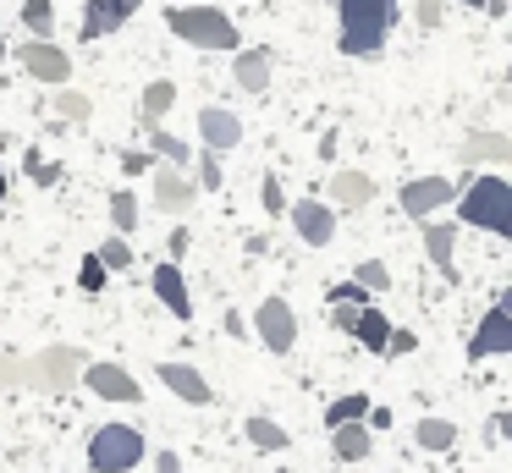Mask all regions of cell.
Wrapping results in <instances>:
<instances>
[{
	"label": "cell",
	"mask_w": 512,
	"mask_h": 473,
	"mask_svg": "<svg viewBox=\"0 0 512 473\" xmlns=\"http://www.w3.org/2000/svg\"><path fill=\"white\" fill-rule=\"evenodd\" d=\"M342 50L347 55H375L397 28V0H342Z\"/></svg>",
	"instance_id": "1"
},
{
	"label": "cell",
	"mask_w": 512,
	"mask_h": 473,
	"mask_svg": "<svg viewBox=\"0 0 512 473\" xmlns=\"http://www.w3.org/2000/svg\"><path fill=\"white\" fill-rule=\"evenodd\" d=\"M463 220L468 226H485L496 231V237H512V182L507 176H479V182H468L463 193Z\"/></svg>",
	"instance_id": "2"
},
{
	"label": "cell",
	"mask_w": 512,
	"mask_h": 473,
	"mask_svg": "<svg viewBox=\"0 0 512 473\" xmlns=\"http://www.w3.org/2000/svg\"><path fill=\"white\" fill-rule=\"evenodd\" d=\"M166 22L177 39L199 44V50H237V22L215 6H171Z\"/></svg>",
	"instance_id": "3"
},
{
	"label": "cell",
	"mask_w": 512,
	"mask_h": 473,
	"mask_svg": "<svg viewBox=\"0 0 512 473\" xmlns=\"http://www.w3.org/2000/svg\"><path fill=\"white\" fill-rule=\"evenodd\" d=\"M144 457H149V446L133 424H105L89 435V468L94 473H133Z\"/></svg>",
	"instance_id": "4"
},
{
	"label": "cell",
	"mask_w": 512,
	"mask_h": 473,
	"mask_svg": "<svg viewBox=\"0 0 512 473\" xmlns=\"http://www.w3.org/2000/svg\"><path fill=\"white\" fill-rule=\"evenodd\" d=\"M83 352L78 347H45V352H34L28 358V391H45V396H67L72 391V380L83 374Z\"/></svg>",
	"instance_id": "5"
},
{
	"label": "cell",
	"mask_w": 512,
	"mask_h": 473,
	"mask_svg": "<svg viewBox=\"0 0 512 473\" xmlns=\"http://www.w3.org/2000/svg\"><path fill=\"white\" fill-rule=\"evenodd\" d=\"M254 325H259V341H265L270 352H292V341H298V314H292L287 297H265Z\"/></svg>",
	"instance_id": "6"
},
{
	"label": "cell",
	"mask_w": 512,
	"mask_h": 473,
	"mask_svg": "<svg viewBox=\"0 0 512 473\" xmlns=\"http://www.w3.org/2000/svg\"><path fill=\"white\" fill-rule=\"evenodd\" d=\"M17 61L28 66V77H39V83H56V88L72 77V55L56 50V44H45V39H28L23 50H17Z\"/></svg>",
	"instance_id": "7"
},
{
	"label": "cell",
	"mask_w": 512,
	"mask_h": 473,
	"mask_svg": "<svg viewBox=\"0 0 512 473\" xmlns=\"http://www.w3.org/2000/svg\"><path fill=\"white\" fill-rule=\"evenodd\" d=\"M83 380H89V391L105 396V402H138V396H144V385H138L122 363H83Z\"/></svg>",
	"instance_id": "8"
},
{
	"label": "cell",
	"mask_w": 512,
	"mask_h": 473,
	"mask_svg": "<svg viewBox=\"0 0 512 473\" xmlns=\"http://www.w3.org/2000/svg\"><path fill=\"white\" fill-rule=\"evenodd\" d=\"M496 352H512V308H501V303L468 336V358H496Z\"/></svg>",
	"instance_id": "9"
},
{
	"label": "cell",
	"mask_w": 512,
	"mask_h": 473,
	"mask_svg": "<svg viewBox=\"0 0 512 473\" xmlns=\"http://www.w3.org/2000/svg\"><path fill=\"white\" fill-rule=\"evenodd\" d=\"M292 226H298V237L309 242V248H325V242L336 237V209L320 204V198H298V204H292Z\"/></svg>",
	"instance_id": "10"
},
{
	"label": "cell",
	"mask_w": 512,
	"mask_h": 473,
	"mask_svg": "<svg viewBox=\"0 0 512 473\" xmlns=\"http://www.w3.org/2000/svg\"><path fill=\"white\" fill-rule=\"evenodd\" d=\"M452 198H457V187L446 182V176H419V182H408V187H402V215L424 220L430 209L452 204Z\"/></svg>",
	"instance_id": "11"
},
{
	"label": "cell",
	"mask_w": 512,
	"mask_h": 473,
	"mask_svg": "<svg viewBox=\"0 0 512 473\" xmlns=\"http://www.w3.org/2000/svg\"><path fill=\"white\" fill-rule=\"evenodd\" d=\"M138 6H144V0H89V6H83V39H105V33H116Z\"/></svg>",
	"instance_id": "12"
},
{
	"label": "cell",
	"mask_w": 512,
	"mask_h": 473,
	"mask_svg": "<svg viewBox=\"0 0 512 473\" xmlns=\"http://www.w3.org/2000/svg\"><path fill=\"white\" fill-rule=\"evenodd\" d=\"M160 385H166V391H177L188 407H210V396H215L210 380H204L193 363H160Z\"/></svg>",
	"instance_id": "13"
},
{
	"label": "cell",
	"mask_w": 512,
	"mask_h": 473,
	"mask_svg": "<svg viewBox=\"0 0 512 473\" xmlns=\"http://www.w3.org/2000/svg\"><path fill=\"white\" fill-rule=\"evenodd\" d=\"M199 132H204V149H210V154L237 149V143H243V121H237L232 110H215V105L199 110Z\"/></svg>",
	"instance_id": "14"
},
{
	"label": "cell",
	"mask_w": 512,
	"mask_h": 473,
	"mask_svg": "<svg viewBox=\"0 0 512 473\" xmlns=\"http://www.w3.org/2000/svg\"><path fill=\"white\" fill-rule=\"evenodd\" d=\"M149 286H155V297H160V303H166L177 319H193V292H188V281H182L177 264H155V281H149Z\"/></svg>",
	"instance_id": "15"
},
{
	"label": "cell",
	"mask_w": 512,
	"mask_h": 473,
	"mask_svg": "<svg viewBox=\"0 0 512 473\" xmlns=\"http://www.w3.org/2000/svg\"><path fill=\"white\" fill-rule=\"evenodd\" d=\"M193 198H199V187H193L188 176H177L171 165H166V171H155V204L166 209V215H188Z\"/></svg>",
	"instance_id": "16"
},
{
	"label": "cell",
	"mask_w": 512,
	"mask_h": 473,
	"mask_svg": "<svg viewBox=\"0 0 512 473\" xmlns=\"http://www.w3.org/2000/svg\"><path fill=\"white\" fill-rule=\"evenodd\" d=\"M331 451L342 462H364L369 451H375V435H369V424H336L331 429Z\"/></svg>",
	"instance_id": "17"
},
{
	"label": "cell",
	"mask_w": 512,
	"mask_h": 473,
	"mask_svg": "<svg viewBox=\"0 0 512 473\" xmlns=\"http://www.w3.org/2000/svg\"><path fill=\"white\" fill-rule=\"evenodd\" d=\"M457 154H463L468 165H474V160H512V138H507V132H468Z\"/></svg>",
	"instance_id": "18"
},
{
	"label": "cell",
	"mask_w": 512,
	"mask_h": 473,
	"mask_svg": "<svg viewBox=\"0 0 512 473\" xmlns=\"http://www.w3.org/2000/svg\"><path fill=\"white\" fill-rule=\"evenodd\" d=\"M232 77H237V88H248V94L270 88V50H243L232 61Z\"/></svg>",
	"instance_id": "19"
},
{
	"label": "cell",
	"mask_w": 512,
	"mask_h": 473,
	"mask_svg": "<svg viewBox=\"0 0 512 473\" xmlns=\"http://www.w3.org/2000/svg\"><path fill=\"white\" fill-rule=\"evenodd\" d=\"M331 193H336V209H364L369 198H375V182H369L364 171H336Z\"/></svg>",
	"instance_id": "20"
},
{
	"label": "cell",
	"mask_w": 512,
	"mask_h": 473,
	"mask_svg": "<svg viewBox=\"0 0 512 473\" xmlns=\"http://www.w3.org/2000/svg\"><path fill=\"white\" fill-rule=\"evenodd\" d=\"M452 242H457V226H424V253H430V264L446 275V281H457V270H452Z\"/></svg>",
	"instance_id": "21"
},
{
	"label": "cell",
	"mask_w": 512,
	"mask_h": 473,
	"mask_svg": "<svg viewBox=\"0 0 512 473\" xmlns=\"http://www.w3.org/2000/svg\"><path fill=\"white\" fill-rule=\"evenodd\" d=\"M353 336H358V347L386 352V341H391V319L380 314V308H364V314H358V325H353Z\"/></svg>",
	"instance_id": "22"
},
{
	"label": "cell",
	"mask_w": 512,
	"mask_h": 473,
	"mask_svg": "<svg viewBox=\"0 0 512 473\" xmlns=\"http://www.w3.org/2000/svg\"><path fill=\"white\" fill-rule=\"evenodd\" d=\"M413 440H419L424 451H452L457 446V424H452V418H419Z\"/></svg>",
	"instance_id": "23"
},
{
	"label": "cell",
	"mask_w": 512,
	"mask_h": 473,
	"mask_svg": "<svg viewBox=\"0 0 512 473\" xmlns=\"http://www.w3.org/2000/svg\"><path fill=\"white\" fill-rule=\"evenodd\" d=\"M364 413H369V396L364 391H347V396H336L331 407H325V424H364Z\"/></svg>",
	"instance_id": "24"
},
{
	"label": "cell",
	"mask_w": 512,
	"mask_h": 473,
	"mask_svg": "<svg viewBox=\"0 0 512 473\" xmlns=\"http://www.w3.org/2000/svg\"><path fill=\"white\" fill-rule=\"evenodd\" d=\"M248 440H254V446L259 451H287L292 446V435H287V429H281V424H270V418H248Z\"/></svg>",
	"instance_id": "25"
},
{
	"label": "cell",
	"mask_w": 512,
	"mask_h": 473,
	"mask_svg": "<svg viewBox=\"0 0 512 473\" xmlns=\"http://www.w3.org/2000/svg\"><path fill=\"white\" fill-rule=\"evenodd\" d=\"M171 105H177V83H171V77H160V83L144 88V121H160Z\"/></svg>",
	"instance_id": "26"
},
{
	"label": "cell",
	"mask_w": 512,
	"mask_h": 473,
	"mask_svg": "<svg viewBox=\"0 0 512 473\" xmlns=\"http://www.w3.org/2000/svg\"><path fill=\"white\" fill-rule=\"evenodd\" d=\"M23 22H28V33H34V39L50 44V28H56V6H50V0H23Z\"/></svg>",
	"instance_id": "27"
},
{
	"label": "cell",
	"mask_w": 512,
	"mask_h": 473,
	"mask_svg": "<svg viewBox=\"0 0 512 473\" xmlns=\"http://www.w3.org/2000/svg\"><path fill=\"white\" fill-rule=\"evenodd\" d=\"M50 105H56V116H61V121H89V116H94L89 94H78V88H61V94L50 99Z\"/></svg>",
	"instance_id": "28"
},
{
	"label": "cell",
	"mask_w": 512,
	"mask_h": 473,
	"mask_svg": "<svg viewBox=\"0 0 512 473\" xmlns=\"http://www.w3.org/2000/svg\"><path fill=\"white\" fill-rule=\"evenodd\" d=\"M94 259L105 264V275H122L127 264H133V248H127V237H105V242H100V253H94Z\"/></svg>",
	"instance_id": "29"
},
{
	"label": "cell",
	"mask_w": 512,
	"mask_h": 473,
	"mask_svg": "<svg viewBox=\"0 0 512 473\" xmlns=\"http://www.w3.org/2000/svg\"><path fill=\"white\" fill-rule=\"evenodd\" d=\"M111 220H116V231H122V237H127V231L138 226V198L116 187V193H111Z\"/></svg>",
	"instance_id": "30"
},
{
	"label": "cell",
	"mask_w": 512,
	"mask_h": 473,
	"mask_svg": "<svg viewBox=\"0 0 512 473\" xmlns=\"http://www.w3.org/2000/svg\"><path fill=\"white\" fill-rule=\"evenodd\" d=\"M23 385H28V358L0 352V391H23Z\"/></svg>",
	"instance_id": "31"
},
{
	"label": "cell",
	"mask_w": 512,
	"mask_h": 473,
	"mask_svg": "<svg viewBox=\"0 0 512 473\" xmlns=\"http://www.w3.org/2000/svg\"><path fill=\"white\" fill-rule=\"evenodd\" d=\"M353 281L364 286V292H386V286H391V270H386L380 259H364V264L353 270Z\"/></svg>",
	"instance_id": "32"
},
{
	"label": "cell",
	"mask_w": 512,
	"mask_h": 473,
	"mask_svg": "<svg viewBox=\"0 0 512 473\" xmlns=\"http://www.w3.org/2000/svg\"><path fill=\"white\" fill-rule=\"evenodd\" d=\"M149 149H155V160H160V154H166V165H188V143H182V138H171V132H155V143H149Z\"/></svg>",
	"instance_id": "33"
},
{
	"label": "cell",
	"mask_w": 512,
	"mask_h": 473,
	"mask_svg": "<svg viewBox=\"0 0 512 473\" xmlns=\"http://www.w3.org/2000/svg\"><path fill=\"white\" fill-rule=\"evenodd\" d=\"M105 281H111V275H105V264L89 253V259L78 264V286H83V292H105Z\"/></svg>",
	"instance_id": "34"
},
{
	"label": "cell",
	"mask_w": 512,
	"mask_h": 473,
	"mask_svg": "<svg viewBox=\"0 0 512 473\" xmlns=\"http://www.w3.org/2000/svg\"><path fill=\"white\" fill-rule=\"evenodd\" d=\"M199 187H204V193H221V160H215L210 149L199 154Z\"/></svg>",
	"instance_id": "35"
},
{
	"label": "cell",
	"mask_w": 512,
	"mask_h": 473,
	"mask_svg": "<svg viewBox=\"0 0 512 473\" xmlns=\"http://www.w3.org/2000/svg\"><path fill=\"white\" fill-rule=\"evenodd\" d=\"M369 303H331V319H336V330H347L353 336V325H358V314H364Z\"/></svg>",
	"instance_id": "36"
},
{
	"label": "cell",
	"mask_w": 512,
	"mask_h": 473,
	"mask_svg": "<svg viewBox=\"0 0 512 473\" xmlns=\"http://www.w3.org/2000/svg\"><path fill=\"white\" fill-rule=\"evenodd\" d=\"M413 347H419V336H413V330H391V341H386L391 358H408Z\"/></svg>",
	"instance_id": "37"
},
{
	"label": "cell",
	"mask_w": 512,
	"mask_h": 473,
	"mask_svg": "<svg viewBox=\"0 0 512 473\" xmlns=\"http://www.w3.org/2000/svg\"><path fill=\"white\" fill-rule=\"evenodd\" d=\"M259 193H265V209H270V215H281V209H287V198H281V182H276V176H265V182H259Z\"/></svg>",
	"instance_id": "38"
},
{
	"label": "cell",
	"mask_w": 512,
	"mask_h": 473,
	"mask_svg": "<svg viewBox=\"0 0 512 473\" xmlns=\"http://www.w3.org/2000/svg\"><path fill=\"white\" fill-rule=\"evenodd\" d=\"M419 22L424 28H441V0H419Z\"/></svg>",
	"instance_id": "39"
},
{
	"label": "cell",
	"mask_w": 512,
	"mask_h": 473,
	"mask_svg": "<svg viewBox=\"0 0 512 473\" xmlns=\"http://www.w3.org/2000/svg\"><path fill=\"white\" fill-rule=\"evenodd\" d=\"M155 473H182L177 451H160V457H155Z\"/></svg>",
	"instance_id": "40"
},
{
	"label": "cell",
	"mask_w": 512,
	"mask_h": 473,
	"mask_svg": "<svg viewBox=\"0 0 512 473\" xmlns=\"http://www.w3.org/2000/svg\"><path fill=\"white\" fill-rule=\"evenodd\" d=\"M188 242H193V237H188V231H177V237H171V259H166V264H177V259H182V253H188Z\"/></svg>",
	"instance_id": "41"
},
{
	"label": "cell",
	"mask_w": 512,
	"mask_h": 473,
	"mask_svg": "<svg viewBox=\"0 0 512 473\" xmlns=\"http://www.w3.org/2000/svg\"><path fill=\"white\" fill-rule=\"evenodd\" d=\"M463 6H490V0H463Z\"/></svg>",
	"instance_id": "42"
},
{
	"label": "cell",
	"mask_w": 512,
	"mask_h": 473,
	"mask_svg": "<svg viewBox=\"0 0 512 473\" xmlns=\"http://www.w3.org/2000/svg\"><path fill=\"white\" fill-rule=\"evenodd\" d=\"M0 198H6V171H0Z\"/></svg>",
	"instance_id": "43"
},
{
	"label": "cell",
	"mask_w": 512,
	"mask_h": 473,
	"mask_svg": "<svg viewBox=\"0 0 512 473\" xmlns=\"http://www.w3.org/2000/svg\"><path fill=\"white\" fill-rule=\"evenodd\" d=\"M0 61H6V39H0Z\"/></svg>",
	"instance_id": "44"
}]
</instances>
